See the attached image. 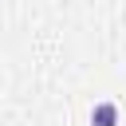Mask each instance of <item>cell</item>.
I'll return each instance as SVG.
<instances>
[{
    "label": "cell",
    "mask_w": 126,
    "mask_h": 126,
    "mask_svg": "<svg viewBox=\"0 0 126 126\" xmlns=\"http://www.w3.org/2000/svg\"><path fill=\"white\" fill-rule=\"evenodd\" d=\"M91 126H118V106L114 102H94L91 106Z\"/></svg>",
    "instance_id": "6da1fadb"
}]
</instances>
